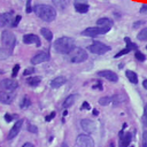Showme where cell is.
<instances>
[{"label":"cell","instance_id":"obj_1","mask_svg":"<svg viewBox=\"0 0 147 147\" xmlns=\"http://www.w3.org/2000/svg\"><path fill=\"white\" fill-rule=\"evenodd\" d=\"M33 11L40 20H42L45 22H52L56 17L55 8L49 5H37V6H34Z\"/></svg>","mask_w":147,"mask_h":147},{"label":"cell","instance_id":"obj_2","mask_svg":"<svg viewBox=\"0 0 147 147\" xmlns=\"http://www.w3.org/2000/svg\"><path fill=\"white\" fill-rule=\"evenodd\" d=\"M53 46L57 53L69 54L75 48V41H74V39H71L69 37H61V38L55 40Z\"/></svg>","mask_w":147,"mask_h":147},{"label":"cell","instance_id":"obj_3","mask_svg":"<svg viewBox=\"0 0 147 147\" xmlns=\"http://www.w3.org/2000/svg\"><path fill=\"white\" fill-rule=\"evenodd\" d=\"M69 60L72 63H82L87 60V53L80 47H75L69 54Z\"/></svg>","mask_w":147,"mask_h":147},{"label":"cell","instance_id":"obj_4","mask_svg":"<svg viewBox=\"0 0 147 147\" xmlns=\"http://www.w3.org/2000/svg\"><path fill=\"white\" fill-rule=\"evenodd\" d=\"M1 42H2V46L5 48L13 49L15 46V42H16L15 34L9 30H3L1 33Z\"/></svg>","mask_w":147,"mask_h":147},{"label":"cell","instance_id":"obj_5","mask_svg":"<svg viewBox=\"0 0 147 147\" xmlns=\"http://www.w3.org/2000/svg\"><path fill=\"white\" fill-rule=\"evenodd\" d=\"M110 28H111V26H99V25H96V26H92V28L85 29V30L82 32V34L87 36V37H95V36H99V34H105V33H107V32L110 30Z\"/></svg>","mask_w":147,"mask_h":147},{"label":"cell","instance_id":"obj_6","mask_svg":"<svg viewBox=\"0 0 147 147\" xmlns=\"http://www.w3.org/2000/svg\"><path fill=\"white\" fill-rule=\"evenodd\" d=\"M87 48H88V51H90L91 53L99 54V55H102V54H105V53H107V52L110 51V47H109V46H107L106 44L100 42V41H94V42H92Z\"/></svg>","mask_w":147,"mask_h":147},{"label":"cell","instance_id":"obj_7","mask_svg":"<svg viewBox=\"0 0 147 147\" xmlns=\"http://www.w3.org/2000/svg\"><path fill=\"white\" fill-rule=\"evenodd\" d=\"M76 145L78 147H92L94 146V141L88 134H79L76 139Z\"/></svg>","mask_w":147,"mask_h":147},{"label":"cell","instance_id":"obj_8","mask_svg":"<svg viewBox=\"0 0 147 147\" xmlns=\"http://www.w3.org/2000/svg\"><path fill=\"white\" fill-rule=\"evenodd\" d=\"M17 86H18V83L15 82L14 79L6 78L0 82V87L1 90H5V91H14L17 88Z\"/></svg>","mask_w":147,"mask_h":147},{"label":"cell","instance_id":"obj_9","mask_svg":"<svg viewBox=\"0 0 147 147\" xmlns=\"http://www.w3.org/2000/svg\"><path fill=\"white\" fill-rule=\"evenodd\" d=\"M15 98V94L13 91H0V102L3 105H10Z\"/></svg>","mask_w":147,"mask_h":147},{"label":"cell","instance_id":"obj_10","mask_svg":"<svg viewBox=\"0 0 147 147\" xmlns=\"http://www.w3.org/2000/svg\"><path fill=\"white\" fill-rule=\"evenodd\" d=\"M48 60H49V54H48V53H46V52H39V53H37L36 55L32 56L31 63L36 65V64L46 62V61H48Z\"/></svg>","mask_w":147,"mask_h":147},{"label":"cell","instance_id":"obj_11","mask_svg":"<svg viewBox=\"0 0 147 147\" xmlns=\"http://www.w3.org/2000/svg\"><path fill=\"white\" fill-rule=\"evenodd\" d=\"M124 40H125V42H126L127 45H126V47H125L124 49H122L121 52H118V53L114 56L115 59H118L119 56H122V55H124V54H127V53H130L132 49H136V48H137V45H136V44H133V42H131L130 38L125 37V38H124Z\"/></svg>","mask_w":147,"mask_h":147},{"label":"cell","instance_id":"obj_12","mask_svg":"<svg viewBox=\"0 0 147 147\" xmlns=\"http://www.w3.org/2000/svg\"><path fill=\"white\" fill-rule=\"evenodd\" d=\"M96 75L106 78L109 82H117L118 80V76L116 75V72H114L111 70H101V71H98Z\"/></svg>","mask_w":147,"mask_h":147},{"label":"cell","instance_id":"obj_13","mask_svg":"<svg viewBox=\"0 0 147 147\" xmlns=\"http://www.w3.org/2000/svg\"><path fill=\"white\" fill-rule=\"evenodd\" d=\"M80 126L86 133H92L95 130V123L91 119H87V118L80 121Z\"/></svg>","mask_w":147,"mask_h":147},{"label":"cell","instance_id":"obj_14","mask_svg":"<svg viewBox=\"0 0 147 147\" xmlns=\"http://www.w3.org/2000/svg\"><path fill=\"white\" fill-rule=\"evenodd\" d=\"M23 42H24V44H26V45H30V44H36V46H37V47H40V45H41L40 39L38 38V36L32 34V33L24 34V36H23Z\"/></svg>","mask_w":147,"mask_h":147},{"label":"cell","instance_id":"obj_15","mask_svg":"<svg viewBox=\"0 0 147 147\" xmlns=\"http://www.w3.org/2000/svg\"><path fill=\"white\" fill-rule=\"evenodd\" d=\"M13 24V11L0 14V26H8Z\"/></svg>","mask_w":147,"mask_h":147},{"label":"cell","instance_id":"obj_16","mask_svg":"<svg viewBox=\"0 0 147 147\" xmlns=\"http://www.w3.org/2000/svg\"><path fill=\"white\" fill-rule=\"evenodd\" d=\"M22 125H23V119H18V121L14 124V126L10 129V131H9V133H8V140L14 139V138L18 134V132H20Z\"/></svg>","mask_w":147,"mask_h":147},{"label":"cell","instance_id":"obj_17","mask_svg":"<svg viewBox=\"0 0 147 147\" xmlns=\"http://www.w3.org/2000/svg\"><path fill=\"white\" fill-rule=\"evenodd\" d=\"M65 82H67L65 77H63V76H57V77H55L54 79H52L49 84H51V87H52V88H59V87H61Z\"/></svg>","mask_w":147,"mask_h":147},{"label":"cell","instance_id":"obj_18","mask_svg":"<svg viewBox=\"0 0 147 147\" xmlns=\"http://www.w3.org/2000/svg\"><path fill=\"white\" fill-rule=\"evenodd\" d=\"M96 25H99V26H111L113 21L108 17H101L96 21Z\"/></svg>","mask_w":147,"mask_h":147},{"label":"cell","instance_id":"obj_19","mask_svg":"<svg viewBox=\"0 0 147 147\" xmlns=\"http://www.w3.org/2000/svg\"><path fill=\"white\" fill-rule=\"evenodd\" d=\"M125 75H126L127 79H129L132 84H138V75H137L134 71H132V70H126Z\"/></svg>","mask_w":147,"mask_h":147},{"label":"cell","instance_id":"obj_20","mask_svg":"<svg viewBox=\"0 0 147 147\" xmlns=\"http://www.w3.org/2000/svg\"><path fill=\"white\" fill-rule=\"evenodd\" d=\"M76 99H77V95H76V94H70V95H68V96L65 98L64 102H63V107H64V108H69L70 106L74 105V102H75Z\"/></svg>","mask_w":147,"mask_h":147},{"label":"cell","instance_id":"obj_21","mask_svg":"<svg viewBox=\"0 0 147 147\" xmlns=\"http://www.w3.org/2000/svg\"><path fill=\"white\" fill-rule=\"evenodd\" d=\"M41 82V78L38 76H32V77H28L26 79V84H29L30 86H38Z\"/></svg>","mask_w":147,"mask_h":147},{"label":"cell","instance_id":"obj_22","mask_svg":"<svg viewBox=\"0 0 147 147\" xmlns=\"http://www.w3.org/2000/svg\"><path fill=\"white\" fill-rule=\"evenodd\" d=\"M75 8H76V10L78 13L85 14L88 10V5L87 3H75Z\"/></svg>","mask_w":147,"mask_h":147},{"label":"cell","instance_id":"obj_23","mask_svg":"<svg viewBox=\"0 0 147 147\" xmlns=\"http://www.w3.org/2000/svg\"><path fill=\"white\" fill-rule=\"evenodd\" d=\"M131 139H132V136H131V133H125L124 136H123V138L121 139V146H123V147H126V146H129L130 145V142H131Z\"/></svg>","mask_w":147,"mask_h":147},{"label":"cell","instance_id":"obj_24","mask_svg":"<svg viewBox=\"0 0 147 147\" xmlns=\"http://www.w3.org/2000/svg\"><path fill=\"white\" fill-rule=\"evenodd\" d=\"M52 2L55 6V8L60 9V10H63L67 7V1L65 0H52Z\"/></svg>","mask_w":147,"mask_h":147},{"label":"cell","instance_id":"obj_25","mask_svg":"<svg viewBox=\"0 0 147 147\" xmlns=\"http://www.w3.org/2000/svg\"><path fill=\"white\" fill-rule=\"evenodd\" d=\"M40 32H41V34H42L48 41H52L53 34H52V32H51L49 29H47V28H41V29H40Z\"/></svg>","mask_w":147,"mask_h":147},{"label":"cell","instance_id":"obj_26","mask_svg":"<svg viewBox=\"0 0 147 147\" xmlns=\"http://www.w3.org/2000/svg\"><path fill=\"white\" fill-rule=\"evenodd\" d=\"M11 52L8 48H0V60H6L10 56Z\"/></svg>","mask_w":147,"mask_h":147},{"label":"cell","instance_id":"obj_27","mask_svg":"<svg viewBox=\"0 0 147 147\" xmlns=\"http://www.w3.org/2000/svg\"><path fill=\"white\" fill-rule=\"evenodd\" d=\"M124 99H125V98H124L122 94H114V95L111 96V102H114V105H118V103L123 102Z\"/></svg>","mask_w":147,"mask_h":147},{"label":"cell","instance_id":"obj_28","mask_svg":"<svg viewBox=\"0 0 147 147\" xmlns=\"http://www.w3.org/2000/svg\"><path fill=\"white\" fill-rule=\"evenodd\" d=\"M137 38H138L139 40H141V41L147 40V28H146V29H142V30H141V31L138 33Z\"/></svg>","mask_w":147,"mask_h":147},{"label":"cell","instance_id":"obj_29","mask_svg":"<svg viewBox=\"0 0 147 147\" xmlns=\"http://www.w3.org/2000/svg\"><path fill=\"white\" fill-rule=\"evenodd\" d=\"M29 106H30V99H29L28 96H24L23 100H22V102L20 103V107H21L22 109H26Z\"/></svg>","mask_w":147,"mask_h":147},{"label":"cell","instance_id":"obj_30","mask_svg":"<svg viewBox=\"0 0 147 147\" xmlns=\"http://www.w3.org/2000/svg\"><path fill=\"white\" fill-rule=\"evenodd\" d=\"M110 102H111V98L110 96H103V98H101L99 100V105H101V106H107Z\"/></svg>","mask_w":147,"mask_h":147},{"label":"cell","instance_id":"obj_31","mask_svg":"<svg viewBox=\"0 0 147 147\" xmlns=\"http://www.w3.org/2000/svg\"><path fill=\"white\" fill-rule=\"evenodd\" d=\"M134 56H136V59H137L138 61H140V62H144V61L146 60L145 55H144L141 52H139V51H137V52H136V55H134Z\"/></svg>","mask_w":147,"mask_h":147},{"label":"cell","instance_id":"obj_32","mask_svg":"<svg viewBox=\"0 0 147 147\" xmlns=\"http://www.w3.org/2000/svg\"><path fill=\"white\" fill-rule=\"evenodd\" d=\"M26 129H28L31 133H37V132H38V127H37L36 125H32V124H28Z\"/></svg>","mask_w":147,"mask_h":147},{"label":"cell","instance_id":"obj_33","mask_svg":"<svg viewBox=\"0 0 147 147\" xmlns=\"http://www.w3.org/2000/svg\"><path fill=\"white\" fill-rule=\"evenodd\" d=\"M18 70H20V64H15L14 68H13V71H11V76L13 77H16L17 74H18Z\"/></svg>","mask_w":147,"mask_h":147},{"label":"cell","instance_id":"obj_34","mask_svg":"<svg viewBox=\"0 0 147 147\" xmlns=\"http://www.w3.org/2000/svg\"><path fill=\"white\" fill-rule=\"evenodd\" d=\"M142 122H144V125L147 127V106L145 107V110H144V115H142Z\"/></svg>","mask_w":147,"mask_h":147},{"label":"cell","instance_id":"obj_35","mask_svg":"<svg viewBox=\"0 0 147 147\" xmlns=\"http://www.w3.org/2000/svg\"><path fill=\"white\" fill-rule=\"evenodd\" d=\"M142 146L147 147V131H144L142 133Z\"/></svg>","mask_w":147,"mask_h":147},{"label":"cell","instance_id":"obj_36","mask_svg":"<svg viewBox=\"0 0 147 147\" xmlns=\"http://www.w3.org/2000/svg\"><path fill=\"white\" fill-rule=\"evenodd\" d=\"M55 115H56V114H55V111H52L49 115H47V116L45 117V121H46V122H49L51 119H53V118L55 117Z\"/></svg>","mask_w":147,"mask_h":147},{"label":"cell","instance_id":"obj_37","mask_svg":"<svg viewBox=\"0 0 147 147\" xmlns=\"http://www.w3.org/2000/svg\"><path fill=\"white\" fill-rule=\"evenodd\" d=\"M33 9H32V7H31V0H28L26 1V8H25V11L26 13H31Z\"/></svg>","mask_w":147,"mask_h":147},{"label":"cell","instance_id":"obj_38","mask_svg":"<svg viewBox=\"0 0 147 147\" xmlns=\"http://www.w3.org/2000/svg\"><path fill=\"white\" fill-rule=\"evenodd\" d=\"M21 18H22V16L21 15H18V16H16L15 18H14V22H13V24H11V26H16L18 23H20V21H21Z\"/></svg>","mask_w":147,"mask_h":147},{"label":"cell","instance_id":"obj_39","mask_svg":"<svg viewBox=\"0 0 147 147\" xmlns=\"http://www.w3.org/2000/svg\"><path fill=\"white\" fill-rule=\"evenodd\" d=\"M33 72H34V69H33V68H28V69L24 70L23 75H24V76H28V75H31V74H33Z\"/></svg>","mask_w":147,"mask_h":147},{"label":"cell","instance_id":"obj_40","mask_svg":"<svg viewBox=\"0 0 147 147\" xmlns=\"http://www.w3.org/2000/svg\"><path fill=\"white\" fill-rule=\"evenodd\" d=\"M91 107H90V105H88V102H86V101H84L83 102V105H82V107H80V109L83 110V109H90Z\"/></svg>","mask_w":147,"mask_h":147},{"label":"cell","instance_id":"obj_41","mask_svg":"<svg viewBox=\"0 0 147 147\" xmlns=\"http://www.w3.org/2000/svg\"><path fill=\"white\" fill-rule=\"evenodd\" d=\"M5 121H6V122H8V123H9V122H11V121H13V116H11V115H9V114H5Z\"/></svg>","mask_w":147,"mask_h":147},{"label":"cell","instance_id":"obj_42","mask_svg":"<svg viewBox=\"0 0 147 147\" xmlns=\"http://www.w3.org/2000/svg\"><path fill=\"white\" fill-rule=\"evenodd\" d=\"M140 13H141V14H147V5H142V6H141Z\"/></svg>","mask_w":147,"mask_h":147},{"label":"cell","instance_id":"obj_43","mask_svg":"<svg viewBox=\"0 0 147 147\" xmlns=\"http://www.w3.org/2000/svg\"><path fill=\"white\" fill-rule=\"evenodd\" d=\"M92 87H93V88H99V90H102V85H101L100 83H98V85H93Z\"/></svg>","mask_w":147,"mask_h":147},{"label":"cell","instance_id":"obj_44","mask_svg":"<svg viewBox=\"0 0 147 147\" xmlns=\"http://www.w3.org/2000/svg\"><path fill=\"white\" fill-rule=\"evenodd\" d=\"M75 3H87V0H75Z\"/></svg>","mask_w":147,"mask_h":147},{"label":"cell","instance_id":"obj_45","mask_svg":"<svg viewBox=\"0 0 147 147\" xmlns=\"http://www.w3.org/2000/svg\"><path fill=\"white\" fill-rule=\"evenodd\" d=\"M23 147H33V144H31V142H25V144L23 145Z\"/></svg>","mask_w":147,"mask_h":147},{"label":"cell","instance_id":"obj_46","mask_svg":"<svg viewBox=\"0 0 147 147\" xmlns=\"http://www.w3.org/2000/svg\"><path fill=\"white\" fill-rule=\"evenodd\" d=\"M142 85H144V87L147 90V79H145V80L142 82Z\"/></svg>","mask_w":147,"mask_h":147},{"label":"cell","instance_id":"obj_47","mask_svg":"<svg viewBox=\"0 0 147 147\" xmlns=\"http://www.w3.org/2000/svg\"><path fill=\"white\" fill-rule=\"evenodd\" d=\"M93 115H95V116H98V115H99V111H98L96 109H94V110H93Z\"/></svg>","mask_w":147,"mask_h":147},{"label":"cell","instance_id":"obj_48","mask_svg":"<svg viewBox=\"0 0 147 147\" xmlns=\"http://www.w3.org/2000/svg\"><path fill=\"white\" fill-rule=\"evenodd\" d=\"M67 114H68V111H67V110H64V111H63V116H65Z\"/></svg>","mask_w":147,"mask_h":147},{"label":"cell","instance_id":"obj_49","mask_svg":"<svg viewBox=\"0 0 147 147\" xmlns=\"http://www.w3.org/2000/svg\"><path fill=\"white\" fill-rule=\"evenodd\" d=\"M146 48H147V46H146Z\"/></svg>","mask_w":147,"mask_h":147}]
</instances>
